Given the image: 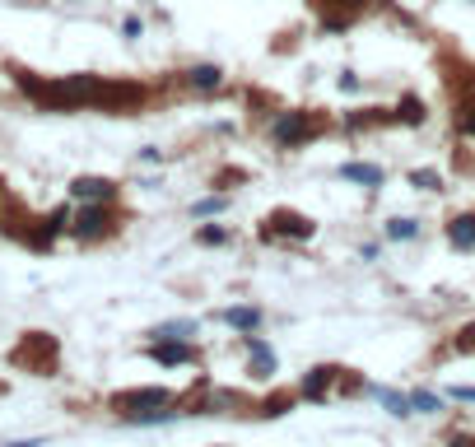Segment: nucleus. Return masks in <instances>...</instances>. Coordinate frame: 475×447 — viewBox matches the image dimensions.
<instances>
[{
  "instance_id": "obj_1",
  "label": "nucleus",
  "mask_w": 475,
  "mask_h": 447,
  "mask_svg": "<svg viewBox=\"0 0 475 447\" xmlns=\"http://www.w3.org/2000/svg\"><path fill=\"white\" fill-rule=\"evenodd\" d=\"M14 85L24 89L29 103H37L43 112H85V108H98V112H140L150 103V89L135 85V79H108V75H56V79H43L24 66H10Z\"/></svg>"
},
{
  "instance_id": "obj_2",
  "label": "nucleus",
  "mask_w": 475,
  "mask_h": 447,
  "mask_svg": "<svg viewBox=\"0 0 475 447\" xmlns=\"http://www.w3.org/2000/svg\"><path fill=\"white\" fill-rule=\"evenodd\" d=\"M332 131V117L317 112V108H294V112H280L271 121V140H275V150H303V145H313L317 135Z\"/></svg>"
},
{
  "instance_id": "obj_3",
  "label": "nucleus",
  "mask_w": 475,
  "mask_h": 447,
  "mask_svg": "<svg viewBox=\"0 0 475 447\" xmlns=\"http://www.w3.org/2000/svg\"><path fill=\"white\" fill-rule=\"evenodd\" d=\"M168 405H177L168 387H135V392H117V396L108 401V410L121 415V419L154 424V419H173V415H177V410H168Z\"/></svg>"
},
{
  "instance_id": "obj_4",
  "label": "nucleus",
  "mask_w": 475,
  "mask_h": 447,
  "mask_svg": "<svg viewBox=\"0 0 475 447\" xmlns=\"http://www.w3.org/2000/svg\"><path fill=\"white\" fill-rule=\"evenodd\" d=\"M355 392H364L359 373L340 369V363H317V369H307L299 401H332V396H355Z\"/></svg>"
},
{
  "instance_id": "obj_5",
  "label": "nucleus",
  "mask_w": 475,
  "mask_h": 447,
  "mask_svg": "<svg viewBox=\"0 0 475 447\" xmlns=\"http://www.w3.org/2000/svg\"><path fill=\"white\" fill-rule=\"evenodd\" d=\"M10 363L24 373H37V378H52L56 363H61V340L47 336V331H24L19 345L10 350Z\"/></svg>"
},
{
  "instance_id": "obj_6",
  "label": "nucleus",
  "mask_w": 475,
  "mask_h": 447,
  "mask_svg": "<svg viewBox=\"0 0 475 447\" xmlns=\"http://www.w3.org/2000/svg\"><path fill=\"white\" fill-rule=\"evenodd\" d=\"M117 229H121V210L112 206V200H85V210L70 215V233L79 242H102Z\"/></svg>"
},
{
  "instance_id": "obj_7",
  "label": "nucleus",
  "mask_w": 475,
  "mask_h": 447,
  "mask_svg": "<svg viewBox=\"0 0 475 447\" xmlns=\"http://www.w3.org/2000/svg\"><path fill=\"white\" fill-rule=\"evenodd\" d=\"M313 233H317L313 219L299 215V210H284V206L261 219V242H284V238H289V242H307Z\"/></svg>"
},
{
  "instance_id": "obj_8",
  "label": "nucleus",
  "mask_w": 475,
  "mask_h": 447,
  "mask_svg": "<svg viewBox=\"0 0 475 447\" xmlns=\"http://www.w3.org/2000/svg\"><path fill=\"white\" fill-rule=\"evenodd\" d=\"M150 359L163 363V369H177V363H196L201 350L192 340H150Z\"/></svg>"
},
{
  "instance_id": "obj_9",
  "label": "nucleus",
  "mask_w": 475,
  "mask_h": 447,
  "mask_svg": "<svg viewBox=\"0 0 475 447\" xmlns=\"http://www.w3.org/2000/svg\"><path fill=\"white\" fill-rule=\"evenodd\" d=\"M70 196L75 200H117V182L112 177H75Z\"/></svg>"
},
{
  "instance_id": "obj_10",
  "label": "nucleus",
  "mask_w": 475,
  "mask_h": 447,
  "mask_svg": "<svg viewBox=\"0 0 475 447\" xmlns=\"http://www.w3.org/2000/svg\"><path fill=\"white\" fill-rule=\"evenodd\" d=\"M242 345H247V363H252V373L257 378H271L275 373V350H271V345H266L261 336H252V331L242 336Z\"/></svg>"
},
{
  "instance_id": "obj_11",
  "label": "nucleus",
  "mask_w": 475,
  "mask_h": 447,
  "mask_svg": "<svg viewBox=\"0 0 475 447\" xmlns=\"http://www.w3.org/2000/svg\"><path fill=\"white\" fill-rule=\"evenodd\" d=\"M447 242L457 252H475V210H466V215H457L447 224Z\"/></svg>"
},
{
  "instance_id": "obj_12",
  "label": "nucleus",
  "mask_w": 475,
  "mask_h": 447,
  "mask_svg": "<svg viewBox=\"0 0 475 447\" xmlns=\"http://www.w3.org/2000/svg\"><path fill=\"white\" fill-rule=\"evenodd\" d=\"M182 85L196 89V93H215V89L224 85V70H219V66H192L187 75H182Z\"/></svg>"
},
{
  "instance_id": "obj_13",
  "label": "nucleus",
  "mask_w": 475,
  "mask_h": 447,
  "mask_svg": "<svg viewBox=\"0 0 475 447\" xmlns=\"http://www.w3.org/2000/svg\"><path fill=\"white\" fill-rule=\"evenodd\" d=\"M424 117H429V112H424V103H420L415 93H405L401 103L391 108V126H424Z\"/></svg>"
},
{
  "instance_id": "obj_14",
  "label": "nucleus",
  "mask_w": 475,
  "mask_h": 447,
  "mask_svg": "<svg viewBox=\"0 0 475 447\" xmlns=\"http://www.w3.org/2000/svg\"><path fill=\"white\" fill-rule=\"evenodd\" d=\"M219 321H224V327H233V331H257L261 327V308H224Z\"/></svg>"
},
{
  "instance_id": "obj_15",
  "label": "nucleus",
  "mask_w": 475,
  "mask_h": 447,
  "mask_svg": "<svg viewBox=\"0 0 475 447\" xmlns=\"http://www.w3.org/2000/svg\"><path fill=\"white\" fill-rule=\"evenodd\" d=\"M294 405H299V392H275V396L257 401V415H261V419H275V415H284V410H294Z\"/></svg>"
},
{
  "instance_id": "obj_16",
  "label": "nucleus",
  "mask_w": 475,
  "mask_h": 447,
  "mask_svg": "<svg viewBox=\"0 0 475 447\" xmlns=\"http://www.w3.org/2000/svg\"><path fill=\"white\" fill-rule=\"evenodd\" d=\"M340 177L345 182H359V187H382V168L378 164H345Z\"/></svg>"
},
{
  "instance_id": "obj_17",
  "label": "nucleus",
  "mask_w": 475,
  "mask_h": 447,
  "mask_svg": "<svg viewBox=\"0 0 475 447\" xmlns=\"http://www.w3.org/2000/svg\"><path fill=\"white\" fill-rule=\"evenodd\" d=\"M187 336H196V321H163L150 331V340H187Z\"/></svg>"
},
{
  "instance_id": "obj_18",
  "label": "nucleus",
  "mask_w": 475,
  "mask_h": 447,
  "mask_svg": "<svg viewBox=\"0 0 475 447\" xmlns=\"http://www.w3.org/2000/svg\"><path fill=\"white\" fill-rule=\"evenodd\" d=\"M196 242H201V248H224V242H229V229L205 224V229H196Z\"/></svg>"
},
{
  "instance_id": "obj_19",
  "label": "nucleus",
  "mask_w": 475,
  "mask_h": 447,
  "mask_svg": "<svg viewBox=\"0 0 475 447\" xmlns=\"http://www.w3.org/2000/svg\"><path fill=\"white\" fill-rule=\"evenodd\" d=\"M415 233H420V224H415V219H401V215H397V219H387V238L405 242V238H415Z\"/></svg>"
},
{
  "instance_id": "obj_20",
  "label": "nucleus",
  "mask_w": 475,
  "mask_h": 447,
  "mask_svg": "<svg viewBox=\"0 0 475 447\" xmlns=\"http://www.w3.org/2000/svg\"><path fill=\"white\" fill-rule=\"evenodd\" d=\"M410 187H420V191H438V187H443V177L433 173V168H415V173H410Z\"/></svg>"
},
{
  "instance_id": "obj_21",
  "label": "nucleus",
  "mask_w": 475,
  "mask_h": 447,
  "mask_svg": "<svg viewBox=\"0 0 475 447\" xmlns=\"http://www.w3.org/2000/svg\"><path fill=\"white\" fill-rule=\"evenodd\" d=\"M378 401L387 405L391 415H410V410H415V405H410V396H401V392H378Z\"/></svg>"
},
{
  "instance_id": "obj_22",
  "label": "nucleus",
  "mask_w": 475,
  "mask_h": 447,
  "mask_svg": "<svg viewBox=\"0 0 475 447\" xmlns=\"http://www.w3.org/2000/svg\"><path fill=\"white\" fill-rule=\"evenodd\" d=\"M452 350H462V354H475V321H466V327L457 331V340H452Z\"/></svg>"
},
{
  "instance_id": "obj_23",
  "label": "nucleus",
  "mask_w": 475,
  "mask_h": 447,
  "mask_svg": "<svg viewBox=\"0 0 475 447\" xmlns=\"http://www.w3.org/2000/svg\"><path fill=\"white\" fill-rule=\"evenodd\" d=\"M457 131L475 135V103H457Z\"/></svg>"
},
{
  "instance_id": "obj_24",
  "label": "nucleus",
  "mask_w": 475,
  "mask_h": 447,
  "mask_svg": "<svg viewBox=\"0 0 475 447\" xmlns=\"http://www.w3.org/2000/svg\"><path fill=\"white\" fill-rule=\"evenodd\" d=\"M410 405H415V410H443V396H433V392H410Z\"/></svg>"
},
{
  "instance_id": "obj_25",
  "label": "nucleus",
  "mask_w": 475,
  "mask_h": 447,
  "mask_svg": "<svg viewBox=\"0 0 475 447\" xmlns=\"http://www.w3.org/2000/svg\"><path fill=\"white\" fill-rule=\"evenodd\" d=\"M224 206H229L224 196H205V200H196V206H192V215H219Z\"/></svg>"
},
{
  "instance_id": "obj_26",
  "label": "nucleus",
  "mask_w": 475,
  "mask_h": 447,
  "mask_svg": "<svg viewBox=\"0 0 475 447\" xmlns=\"http://www.w3.org/2000/svg\"><path fill=\"white\" fill-rule=\"evenodd\" d=\"M121 33H127V37H144V19H140V14H127V19H121Z\"/></svg>"
},
{
  "instance_id": "obj_27",
  "label": "nucleus",
  "mask_w": 475,
  "mask_h": 447,
  "mask_svg": "<svg viewBox=\"0 0 475 447\" xmlns=\"http://www.w3.org/2000/svg\"><path fill=\"white\" fill-rule=\"evenodd\" d=\"M340 89L345 93H359V75L355 70H340Z\"/></svg>"
},
{
  "instance_id": "obj_28",
  "label": "nucleus",
  "mask_w": 475,
  "mask_h": 447,
  "mask_svg": "<svg viewBox=\"0 0 475 447\" xmlns=\"http://www.w3.org/2000/svg\"><path fill=\"white\" fill-rule=\"evenodd\" d=\"M452 447H475V434H452Z\"/></svg>"
},
{
  "instance_id": "obj_29",
  "label": "nucleus",
  "mask_w": 475,
  "mask_h": 447,
  "mask_svg": "<svg viewBox=\"0 0 475 447\" xmlns=\"http://www.w3.org/2000/svg\"><path fill=\"white\" fill-rule=\"evenodd\" d=\"M452 396H457V401H475V387H452Z\"/></svg>"
},
{
  "instance_id": "obj_30",
  "label": "nucleus",
  "mask_w": 475,
  "mask_h": 447,
  "mask_svg": "<svg viewBox=\"0 0 475 447\" xmlns=\"http://www.w3.org/2000/svg\"><path fill=\"white\" fill-rule=\"evenodd\" d=\"M462 103H475V75L466 79V93H462Z\"/></svg>"
},
{
  "instance_id": "obj_31",
  "label": "nucleus",
  "mask_w": 475,
  "mask_h": 447,
  "mask_svg": "<svg viewBox=\"0 0 475 447\" xmlns=\"http://www.w3.org/2000/svg\"><path fill=\"white\" fill-rule=\"evenodd\" d=\"M10 210V191H5V182H0V215Z\"/></svg>"
},
{
  "instance_id": "obj_32",
  "label": "nucleus",
  "mask_w": 475,
  "mask_h": 447,
  "mask_svg": "<svg viewBox=\"0 0 475 447\" xmlns=\"http://www.w3.org/2000/svg\"><path fill=\"white\" fill-rule=\"evenodd\" d=\"M0 447H43L37 438H24V443H0Z\"/></svg>"
},
{
  "instance_id": "obj_33",
  "label": "nucleus",
  "mask_w": 475,
  "mask_h": 447,
  "mask_svg": "<svg viewBox=\"0 0 475 447\" xmlns=\"http://www.w3.org/2000/svg\"><path fill=\"white\" fill-rule=\"evenodd\" d=\"M0 392H5V387H0Z\"/></svg>"
}]
</instances>
